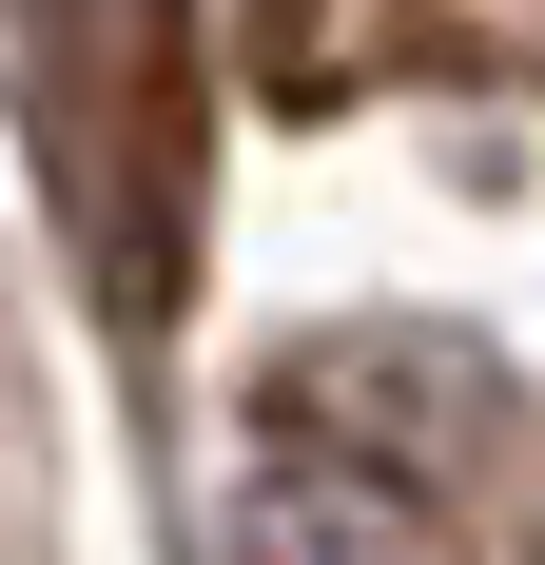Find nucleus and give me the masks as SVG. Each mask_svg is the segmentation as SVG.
<instances>
[{"label": "nucleus", "instance_id": "obj_1", "mask_svg": "<svg viewBox=\"0 0 545 565\" xmlns=\"http://www.w3.org/2000/svg\"><path fill=\"white\" fill-rule=\"evenodd\" d=\"M195 137H215V58L175 20H78L58 40V234L98 254V312L137 351L195 292Z\"/></svg>", "mask_w": 545, "mask_h": 565}, {"label": "nucleus", "instance_id": "obj_2", "mask_svg": "<svg viewBox=\"0 0 545 565\" xmlns=\"http://www.w3.org/2000/svg\"><path fill=\"white\" fill-rule=\"evenodd\" d=\"M234 565H448V468H409L389 429H371V449H331V429L272 409V468H254Z\"/></svg>", "mask_w": 545, "mask_h": 565}]
</instances>
